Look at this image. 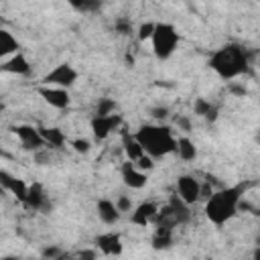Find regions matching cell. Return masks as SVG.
<instances>
[{
  "label": "cell",
  "mask_w": 260,
  "mask_h": 260,
  "mask_svg": "<svg viewBox=\"0 0 260 260\" xmlns=\"http://www.w3.org/2000/svg\"><path fill=\"white\" fill-rule=\"evenodd\" d=\"M248 187H250L248 183H240V185L225 187V189H219V191L211 193V197L205 201L207 219L215 225H223L228 219H232L236 215Z\"/></svg>",
  "instance_id": "obj_1"
},
{
  "label": "cell",
  "mask_w": 260,
  "mask_h": 260,
  "mask_svg": "<svg viewBox=\"0 0 260 260\" xmlns=\"http://www.w3.org/2000/svg\"><path fill=\"white\" fill-rule=\"evenodd\" d=\"M134 138L144 148V152L152 158L177 152V140L173 136V130L169 126H156V124H144L134 132Z\"/></svg>",
  "instance_id": "obj_2"
},
{
  "label": "cell",
  "mask_w": 260,
  "mask_h": 260,
  "mask_svg": "<svg viewBox=\"0 0 260 260\" xmlns=\"http://www.w3.org/2000/svg\"><path fill=\"white\" fill-rule=\"evenodd\" d=\"M209 65L221 79L230 81V79H236L248 71V55L240 45L228 43L211 55Z\"/></svg>",
  "instance_id": "obj_3"
},
{
  "label": "cell",
  "mask_w": 260,
  "mask_h": 260,
  "mask_svg": "<svg viewBox=\"0 0 260 260\" xmlns=\"http://www.w3.org/2000/svg\"><path fill=\"white\" fill-rule=\"evenodd\" d=\"M152 51L158 59H169L177 45H179V32L173 24L169 22H156L154 26V35H152Z\"/></svg>",
  "instance_id": "obj_4"
},
{
  "label": "cell",
  "mask_w": 260,
  "mask_h": 260,
  "mask_svg": "<svg viewBox=\"0 0 260 260\" xmlns=\"http://www.w3.org/2000/svg\"><path fill=\"white\" fill-rule=\"evenodd\" d=\"M77 79V71L69 65V63H61L57 65L53 71H49L45 77H43V85H51V87H71Z\"/></svg>",
  "instance_id": "obj_5"
},
{
  "label": "cell",
  "mask_w": 260,
  "mask_h": 260,
  "mask_svg": "<svg viewBox=\"0 0 260 260\" xmlns=\"http://www.w3.org/2000/svg\"><path fill=\"white\" fill-rule=\"evenodd\" d=\"M14 134L18 136L20 144L26 148V150H43L47 144H45V138L41 136V130L30 126V124H18L14 126Z\"/></svg>",
  "instance_id": "obj_6"
},
{
  "label": "cell",
  "mask_w": 260,
  "mask_h": 260,
  "mask_svg": "<svg viewBox=\"0 0 260 260\" xmlns=\"http://www.w3.org/2000/svg\"><path fill=\"white\" fill-rule=\"evenodd\" d=\"M177 195L187 203V205H193L195 201L201 199V185L195 177L191 175H181L177 179Z\"/></svg>",
  "instance_id": "obj_7"
},
{
  "label": "cell",
  "mask_w": 260,
  "mask_h": 260,
  "mask_svg": "<svg viewBox=\"0 0 260 260\" xmlns=\"http://www.w3.org/2000/svg\"><path fill=\"white\" fill-rule=\"evenodd\" d=\"M120 124H122V116H120V114H112V116H93V120H91V130H93L95 140L108 138V134L114 132Z\"/></svg>",
  "instance_id": "obj_8"
},
{
  "label": "cell",
  "mask_w": 260,
  "mask_h": 260,
  "mask_svg": "<svg viewBox=\"0 0 260 260\" xmlns=\"http://www.w3.org/2000/svg\"><path fill=\"white\" fill-rule=\"evenodd\" d=\"M39 93H41V98H43L49 106H53V108H57V110H65V108H69L71 98H69L67 89H63V87L41 85V87H39Z\"/></svg>",
  "instance_id": "obj_9"
},
{
  "label": "cell",
  "mask_w": 260,
  "mask_h": 260,
  "mask_svg": "<svg viewBox=\"0 0 260 260\" xmlns=\"http://www.w3.org/2000/svg\"><path fill=\"white\" fill-rule=\"evenodd\" d=\"M120 173H122L124 185L130 187V189H142V187L146 185V181H148V179H146V173H142L140 169H136V165H134L132 160H126V162L122 165Z\"/></svg>",
  "instance_id": "obj_10"
},
{
  "label": "cell",
  "mask_w": 260,
  "mask_h": 260,
  "mask_svg": "<svg viewBox=\"0 0 260 260\" xmlns=\"http://www.w3.org/2000/svg\"><path fill=\"white\" fill-rule=\"evenodd\" d=\"M95 246L102 254L106 256H120L122 254V240L118 234L114 232H106V234H100L95 238Z\"/></svg>",
  "instance_id": "obj_11"
},
{
  "label": "cell",
  "mask_w": 260,
  "mask_h": 260,
  "mask_svg": "<svg viewBox=\"0 0 260 260\" xmlns=\"http://www.w3.org/2000/svg\"><path fill=\"white\" fill-rule=\"evenodd\" d=\"M0 185H2L6 191H10V193L20 201V203H24V201H26L28 185H26L22 179H16V177L8 175L6 171H2V173H0Z\"/></svg>",
  "instance_id": "obj_12"
},
{
  "label": "cell",
  "mask_w": 260,
  "mask_h": 260,
  "mask_svg": "<svg viewBox=\"0 0 260 260\" xmlns=\"http://www.w3.org/2000/svg\"><path fill=\"white\" fill-rule=\"evenodd\" d=\"M158 209H160V207H158L156 203H152V201H144V203H140V205L132 211L130 219H132V223H136V225H146V223H150V221L156 219Z\"/></svg>",
  "instance_id": "obj_13"
},
{
  "label": "cell",
  "mask_w": 260,
  "mask_h": 260,
  "mask_svg": "<svg viewBox=\"0 0 260 260\" xmlns=\"http://www.w3.org/2000/svg\"><path fill=\"white\" fill-rule=\"evenodd\" d=\"M24 205H26L28 209H32V211H41V209L47 205V195H45L41 183H32V185H28V195H26Z\"/></svg>",
  "instance_id": "obj_14"
},
{
  "label": "cell",
  "mask_w": 260,
  "mask_h": 260,
  "mask_svg": "<svg viewBox=\"0 0 260 260\" xmlns=\"http://www.w3.org/2000/svg\"><path fill=\"white\" fill-rule=\"evenodd\" d=\"M120 213L122 211L118 209V205L114 201H110V199H100L98 201V215L104 223H108V225L116 223L120 219Z\"/></svg>",
  "instance_id": "obj_15"
},
{
  "label": "cell",
  "mask_w": 260,
  "mask_h": 260,
  "mask_svg": "<svg viewBox=\"0 0 260 260\" xmlns=\"http://www.w3.org/2000/svg\"><path fill=\"white\" fill-rule=\"evenodd\" d=\"M2 71L16 73V75H26L30 71V65H28V61H26V57L22 53H16V55H12L10 59H6L2 63Z\"/></svg>",
  "instance_id": "obj_16"
},
{
  "label": "cell",
  "mask_w": 260,
  "mask_h": 260,
  "mask_svg": "<svg viewBox=\"0 0 260 260\" xmlns=\"http://www.w3.org/2000/svg\"><path fill=\"white\" fill-rule=\"evenodd\" d=\"M39 130H41V136L45 138V144L51 146V148H61L67 142V138H65L61 128L51 126V128H39Z\"/></svg>",
  "instance_id": "obj_17"
},
{
  "label": "cell",
  "mask_w": 260,
  "mask_h": 260,
  "mask_svg": "<svg viewBox=\"0 0 260 260\" xmlns=\"http://www.w3.org/2000/svg\"><path fill=\"white\" fill-rule=\"evenodd\" d=\"M169 205H171L173 215H175V219H177V223H179V225L189 221V217H191L189 205H187V203H185V201H183L179 195H173V197L169 199Z\"/></svg>",
  "instance_id": "obj_18"
},
{
  "label": "cell",
  "mask_w": 260,
  "mask_h": 260,
  "mask_svg": "<svg viewBox=\"0 0 260 260\" xmlns=\"http://www.w3.org/2000/svg\"><path fill=\"white\" fill-rule=\"evenodd\" d=\"M193 112H195L197 116L209 120V122H215V118H217V108H215L211 102H207L205 98H197V100L193 102Z\"/></svg>",
  "instance_id": "obj_19"
},
{
  "label": "cell",
  "mask_w": 260,
  "mask_h": 260,
  "mask_svg": "<svg viewBox=\"0 0 260 260\" xmlns=\"http://www.w3.org/2000/svg\"><path fill=\"white\" fill-rule=\"evenodd\" d=\"M16 53H18V43H16V39L10 35V30L0 28V57L16 55Z\"/></svg>",
  "instance_id": "obj_20"
},
{
  "label": "cell",
  "mask_w": 260,
  "mask_h": 260,
  "mask_svg": "<svg viewBox=\"0 0 260 260\" xmlns=\"http://www.w3.org/2000/svg\"><path fill=\"white\" fill-rule=\"evenodd\" d=\"M173 244V230L167 228H156L152 234V248L154 250H167Z\"/></svg>",
  "instance_id": "obj_21"
},
{
  "label": "cell",
  "mask_w": 260,
  "mask_h": 260,
  "mask_svg": "<svg viewBox=\"0 0 260 260\" xmlns=\"http://www.w3.org/2000/svg\"><path fill=\"white\" fill-rule=\"evenodd\" d=\"M124 152H126L128 160H132V162H136L140 156L146 154L144 148L138 144V140L134 136H128V134H124Z\"/></svg>",
  "instance_id": "obj_22"
},
{
  "label": "cell",
  "mask_w": 260,
  "mask_h": 260,
  "mask_svg": "<svg viewBox=\"0 0 260 260\" xmlns=\"http://www.w3.org/2000/svg\"><path fill=\"white\" fill-rule=\"evenodd\" d=\"M177 154H179L183 160H193V158L197 156V148H195V144H193L187 136H183V138L177 140Z\"/></svg>",
  "instance_id": "obj_23"
},
{
  "label": "cell",
  "mask_w": 260,
  "mask_h": 260,
  "mask_svg": "<svg viewBox=\"0 0 260 260\" xmlns=\"http://www.w3.org/2000/svg\"><path fill=\"white\" fill-rule=\"evenodd\" d=\"M116 114V102L112 98H102L95 108V116H112Z\"/></svg>",
  "instance_id": "obj_24"
},
{
  "label": "cell",
  "mask_w": 260,
  "mask_h": 260,
  "mask_svg": "<svg viewBox=\"0 0 260 260\" xmlns=\"http://www.w3.org/2000/svg\"><path fill=\"white\" fill-rule=\"evenodd\" d=\"M154 26H156V22H142L140 28H138V41L152 39V35H154Z\"/></svg>",
  "instance_id": "obj_25"
},
{
  "label": "cell",
  "mask_w": 260,
  "mask_h": 260,
  "mask_svg": "<svg viewBox=\"0 0 260 260\" xmlns=\"http://www.w3.org/2000/svg\"><path fill=\"white\" fill-rule=\"evenodd\" d=\"M71 6L79 12H91V10H100V2H87V0H81V2H71Z\"/></svg>",
  "instance_id": "obj_26"
},
{
  "label": "cell",
  "mask_w": 260,
  "mask_h": 260,
  "mask_svg": "<svg viewBox=\"0 0 260 260\" xmlns=\"http://www.w3.org/2000/svg\"><path fill=\"white\" fill-rule=\"evenodd\" d=\"M114 28H116V32H120V35H130V32H132V22H130L128 18H118L116 24H114Z\"/></svg>",
  "instance_id": "obj_27"
},
{
  "label": "cell",
  "mask_w": 260,
  "mask_h": 260,
  "mask_svg": "<svg viewBox=\"0 0 260 260\" xmlns=\"http://www.w3.org/2000/svg\"><path fill=\"white\" fill-rule=\"evenodd\" d=\"M69 144L73 146V150H75V152H81V154H85V152L91 148L89 140H85V138H75V140H71Z\"/></svg>",
  "instance_id": "obj_28"
},
{
  "label": "cell",
  "mask_w": 260,
  "mask_h": 260,
  "mask_svg": "<svg viewBox=\"0 0 260 260\" xmlns=\"http://www.w3.org/2000/svg\"><path fill=\"white\" fill-rule=\"evenodd\" d=\"M63 254H65V252H63L61 248L51 246V248H45V250H43V260H59Z\"/></svg>",
  "instance_id": "obj_29"
},
{
  "label": "cell",
  "mask_w": 260,
  "mask_h": 260,
  "mask_svg": "<svg viewBox=\"0 0 260 260\" xmlns=\"http://www.w3.org/2000/svg\"><path fill=\"white\" fill-rule=\"evenodd\" d=\"M134 165H136V169H140L142 173H144V171H150V169L154 167V162H152V156H148V154L140 156V158H138Z\"/></svg>",
  "instance_id": "obj_30"
},
{
  "label": "cell",
  "mask_w": 260,
  "mask_h": 260,
  "mask_svg": "<svg viewBox=\"0 0 260 260\" xmlns=\"http://www.w3.org/2000/svg\"><path fill=\"white\" fill-rule=\"evenodd\" d=\"M75 254H77V260H98V254L91 248H83V250H79Z\"/></svg>",
  "instance_id": "obj_31"
},
{
  "label": "cell",
  "mask_w": 260,
  "mask_h": 260,
  "mask_svg": "<svg viewBox=\"0 0 260 260\" xmlns=\"http://www.w3.org/2000/svg\"><path fill=\"white\" fill-rule=\"evenodd\" d=\"M150 116L156 118V120H165L169 116V108L165 106H156V108H150Z\"/></svg>",
  "instance_id": "obj_32"
},
{
  "label": "cell",
  "mask_w": 260,
  "mask_h": 260,
  "mask_svg": "<svg viewBox=\"0 0 260 260\" xmlns=\"http://www.w3.org/2000/svg\"><path fill=\"white\" fill-rule=\"evenodd\" d=\"M116 205H118L120 211H130V209H132V201H130V197H126V195H120L118 201H116Z\"/></svg>",
  "instance_id": "obj_33"
},
{
  "label": "cell",
  "mask_w": 260,
  "mask_h": 260,
  "mask_svg": "<svg viewBox=\"0 0 260 260\" xmlns=\"http://www.w3.org/2000/svg\"><path fill=\"white\" fill-rule=\"evenodd\" d=\"M35 160H37L39 165H47V162L51 160V154H49V150H47V148H43V150H37V152H35Z\"/></svg>",
  "instance_id": "obj_34"
},
{
  "label": "cell",
  "mask_w": 260,
  "mask_h": 260,
  "mask_svg": "<svg viewBox=\"0 0 260 260\" xmlns=\"http://www.w3.org/2000/svg\"><path fill=\"white\" fill-rule=\"evenodd\" d=\"M228 89H230L232 93H236V95H242V98L248 93V89H246L244 85H236V83H230V87H228Z\"/></svg>",
  "instance_id": "obj_35"
},
{
  "label": "cell",
  "mask_w": 260,
  "mask_h": 260,
  "mask_svg": "<svg viewBox=\"0 0 260 260\" xmlns=\"http://www.w3.org/2000/svg\"><path fill=\"white\" fill-rule=\"evenodd\" d=\"M177 126H179L181 130H185V132L191 130V122H189V118H185V116H179V118H177Z\"/></svg>",
  "instance_id": "obj_36"
},
{
  "label": "cell",
  "mask_w": 260,
  "mask_h": 260,
  "mask_svg": "<svg viewBox=\"0 0 260 260\" xmlns=\"http://www.w3.org/2000/svg\"><path fill=\"white\" fill-rule=\"evenodd\" d=\"M59 260H77V254H67V252H65Z\"/></svg>",
  "instance_id": "obj_37"
},
{
  "label": "cell",
  "mask_w": 260,
  "mask_h": 260,
  "mask_svg": "<svg viewBox=\"0 0 260 260\" xmlns=\"http://www.w3.org/2000/svg\"><path fill=\"white\" fill-rule=\"evenodd\" d=\"M252 260H260V248H256V252H254V258Z\"/></svg>",
  "instance_id": "obj_38"
},
{
  "label": "cell",
  "mask_w": 260,
  "mask_h": 260,
  "mask_svg": "<svg viewBox=\"0 0 260 260\" xmlns=\"http://www.w3.org/2000/svg\"><path fill=\"white\" fill-rule=\"evenodd\" d=\"M2 260H18V258H16V256H4Z\"/></svg>",
  "instance_id": "obj_39"
},
{
  "label": "cell",
  "mask_w": 260,
  "mask_h": 260,
  "mask_svg": "<svg viewBox=\"0 0 260 260\" xmlns=\"http://www.w3.org/2000/svg\"><path fill=\"white\" fill-rule=\"evenodd\" d=\"M256 215H260V209H256Z\"/></svg>",
  "instance_id": "obj_40"
}]
</instances>
